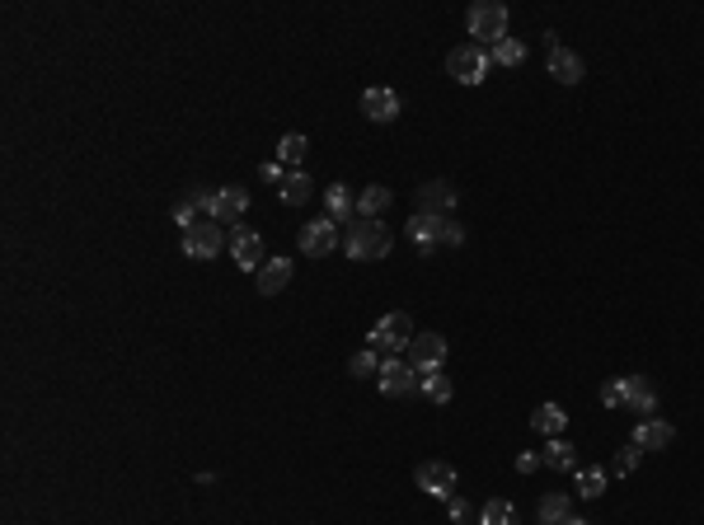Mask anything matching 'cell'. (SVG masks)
Wrapping results in <instances>:
<instances>
[{"label": "cell", "mask_w": 704, "mask_h": 525, "mask_svg": "<svg viewBox=\"0 0 704 525\" xmlns=\"http://www.w3.org/2000/svg\"><path fill=\"white\" fill-rule=\"evenodd\" d=\"M404 235L418 244V254L423 258H432L442 249V240H446V216H427V212H413L409 216V225H404Z\"/></svg>", "instance_id": "cell-7"}, {"label": "cell", "mask_w": 704, "mask_h": 525, "mask_svg": "<svg viewBox=\"0 0 704 525\" xmlns=\"http://www.w3.org/2000/svg\"><path fill=\"white\" fill-rule=\"evenodd\" d=\"M409 343H413V324H409L404 310L381 314L376 328H371V338H366V347H376V352H385V356H404Z\"/></svg>", "instance_id": "cell-3"}, {"label": "cell", "mask_w": 704, "mask_h": 525, "mask_svg": "<svg viewBox=\"0 0 704 525\" xmlns=\"http://www.w3.org/2000/svg\"><path fill=\"white\" fill-rule=\"evenodd\" d=\"M564 423H568V413L559 408V404H541V408L531 413V427L541 432V436H559V432H564Z\"/></svg>", "instance_id": "cell-23"}, {"label": "cell", "mask_w": 704, "mask_h": 525, "mask_svg": "<svg viewBox=\"0 0 704 525\" xmlns=\"http://www.w3.org/2000/svg\"><path fill=\"white\" fill-rule=\"evenodd\" d=\"M442 244H451V249H455V244H465V230L455 225V221H446V240H442Z\"/></svg>", "instance_id": "cell-36"}, {"label": "cell", "mask_w": 704, "mask_h": 525, "mask_svg": "<svg viewBox=\"0 0 704 525\" xmlns=\"http://www.w3.org/2000/svg\"><path fill=\"white\" fill-rule=\"evenodd\" d=\"M564 525H587V521H577V516H568V521H564Z\"/></svg>", "instance_id": "cell-37"}, {"label": "cell", "mask_w": 704, "mask_h": 525, "mask_svg": "<svg viewBox=\"0 0 704 525\" xmlns=\"http://www.w3.org/2000/svg\"><path fill=\"white\" fill-rule=\"evenodd\" d=\"M259 179H263V183H282V179H286V170H282L277 160H268L263 170H259Z\"/></svg>", "instance_id": "cell-35"}, {"label": "cell", "mask_w": 704, "mask_h": 525, "mask_svg": "<svg viewBox=\"0 0 704 525\" xmlns=\"http://www.w3.org/2000/svg\"><path fill=\"white\" fill-rule=\"evenodd\" d=\"M400 109H404L400 94H395V90H385V85H376V90H366V94H362V113H366L371 122H395Z\"/></svg>", "instance_id": "cell-15"}, {"label": "cell", "mask_w": 704, "mask_h": 525, "mask_svg": "<svg viewBox=\"0 0 704 525\" xmlns=\"http://www.w3.org/2000/svg\"><path fill=\"white\" fill-rule=\"evenodd\" d=\"M225 249V235H221V225L212 216H202L198 225L183 230V254H189L193 263H207V258H216Z\"/></svg>", "instance_id": "cell-6"}, {"label": "cell", "mask_w": 704, "mask_h": 525, "mask_svg": "<svg viewBox=\"0 0 704 525\" xmlns=\"http://www.w3.org/2000/svg\"><path fill=\"white\" fill-rule=\"evenodd\" d=\"M296 244H301V254H305V258H329V254L339 249V225L329 221V216H324V221H305Z\"/></svg>", "instance_id": "cell-9"}, {"label": "cell", "mask_w": 704, "mask_h": 525, "mask_svg": "<svg viewBox=\"0 0 704 525\" xmlns=\"http://www.w3.org/2000/svg\"><path fill=\"white\" fill-rule=\"evenodd\" d=\"M413 483H418V488H423L427 497H442V502H451V497H455V469H451V465H442V459H427V465H418Z\"/></svg>", "instance_id": "cell-11"}, {"label": "cell", "mask_w": 704, "mask_h": 525, "mask_svg": "<svg viewBox=\"0 0 704 525\" xmlns=\"http://www.w3.org/2000/svg\"><path fill=\"white\" fill-rule=\"evenodd\" d=\"M672 441H676V427L672 423H657V417H648V423L634 427V446L638 451H667Z\"/></svg>", "instance_id": "cell-19"}, {"label": "cell", "mask_w": 704, "mask_h": 525, "mask_svg": "<svg viewBox=\"0 0 704 525\" xmlns=\"http://www.w3.org/2000/svg\"><path fill=\"white\" fill-rule=\"evenodd\" d=\"M465 24H470L474 43L493 48V43H503V38H507V10L498 5V0H480V5H470Z\"/></svg>", "instance_id": "cell-2"}, {"label": "cell", "mask_w": 704, "mask_h": 525, "mask_svg": "<svg viewBox=\"0 0 704 525\" xmlns=\"http://www.w3.org/2000/svg\"><path fill=\"white\" fill-rule=\"evenodd\" d=\"M442 362H446V338H442V333H413L409 366L418 375H432V371H442Z\"/></svg>", "instance_id": "cell-8"}, {"label": "cell", "mask_w": 704, "mask_h": 525, "mask_svg": "<svg viewBox=\"0 0 704 525\" xmlns=\"http://www.w3.org/2000/svg\"><path fill=\"white\" fill-rule=\"evenodd\" d=\"M606 493V469H577V497H602Z\"/></svg>", "instance_id": "cell-30"}, {"label": "cell", "mask_w": 704, "mask_h": 525, "mask_svg": "<svg viewBox=\"0 0 704 525\" xmlns=\"http://www.w3.org/2000/svg\"><path fill=\"white\" fill-rule=\"evenodd\" d=\"M480 525H516V507H512L507 497H493V502H484Z\"/></svg>", "instance_id": "cell-27"}, {"label": "cell", "mask_w": 704, "mask_h": 525, "mask_svg": "<svg viewBox=\"0 0 704 525\" xmlns=\"http://www.w3.org/2000/svg\"><path fill=\"white\" fill-rule=\"evenodd\" d=\"M541 465H545V455H535V451H522V455H516V474H535Z\"/></svg>", "instance_id": "cell-34"}, {"label": "cell", "mask_w": 704, "mask_h": 525, "mask_svg": "<svg viewBox=\"0 0 704 525\" xmlns=\"http://www.w3.org/2000/svg\"><path fill=\"white\" fill-rule=\"evenodd\" d=\"M602 404L606 408H625V381H606L602 385Z\"/></svg>", "instance_id": "cell-33"}, {"label": "cell", "mask_w": 704, "mask_h": 525, "mask_svg": "<svg viewBox=\"0 0 704 525\" xmlns=\"http://www.w3.org/2000/svg\"><path fill=\"white\" fill-rule=\"evenodd\" d=\"M244 206H250V193H244L240 183H225L212 193V206H207V216H212L216 225H235L244 216Z\"/></svg>", "instance_id": "cell-10"}, {"label": "cell", "mask_w": 704, "mask_h": 525, "mask_svg": "<svg viewBox=\"0 0 704 525\" xmlns=\"http://www.w3.org/2000/svg\"><path fill=\"white\" fill-rule=\"evenodd\" d=\"M573 512H568V497L564 493H545L541 497V525H564Z\"/></svg>", "instance_id": "cell-25"}, {"label": "cell", "mask_w": 704, "mask_h": 525, "mask_svg": "<svg viewBox=\"0 0 704 525\" xmlns=\"http://www.w3.org/2000/svg\"><path fill=\"white\" fill-rule=\"evenodd\" d=\"M324 206H329V221L334 225H352L357 221V197H352V188L348 183H334L324 193Z\"/></svg>", "instance_id": "cell-18"}, {"label": "cell", "mask_w": 704, "mask_h": 525, "mask_svg": "<svg viewBox=\"0 0 704 525\" xmlns=\"http://www.w3.org/2000/svg\"><path fill=\"white\" fill-rule=\"evenodd\" d=\"M305 151H310V141H305L301 132H286V136L277 141V164H282V170H296V164L305 160Z\"/></svg>", "instance_id": "cell-24"}, {"label": "cell", "mask_w": 704, "mask_h": 525, "mask_svg": "<svg viewBox=\"0 0 704 525\" xmlns=\"http://www.w3.org/2000/svg\"><path fill=\"white\" fill-rule=\"evenodd\" d=\"M418 212L446 216V221H451V212H455V188H451L446 179H427V183L418 188Z\"/></svg>", "instance_id": "cell-14"}, {"label": "cell", "mask_w": 704, "mask_h": 525, "mask_svg": "<svg viewBox=\"0 0 704 525\" xmlns=\"http://www.w3.org/2000/svg\"><path fill=\"white\" fill-rule=\"evenodd\" d=\"M376 385H381L385 398H404V394H413V389H423V375L409 366V356H385Z\"/></svg>", "instance_id": "cell-5"}, {"label": "cell", "mask_w": 704, "mask_h": 525, "mask_svg": "<svg viewBox=\"0 0 704 525\" xmlns=\"http://www.w3.org/2000/svg\"><path fill=\"white\" fill-rule=\"evenodd\" d=\"M348 375H357V381H366V375H381V356H376V347H362L357 356L348 362Z\"/></svg>", "instance_id": "cell-29"}, {"label": "cell", "mask_w": 704, "mask_h": 525, "mask_svg": "<svg viewBox=\"0 0 704 525\" xmlns=\"http://www.w3.org/2000/svg\"><path fill=\"white\" fill-rule=\"evenodd\" d=\"M545 48H550V75L559 80V85H577V80L587 75L583 57L568 52V48H559V43H554V33H545Z\"/></svg>", "instance_id": "cell-12"}, {"label": "cell", "mask_w": 704, "mask_h": 525, "mask_svg": "<svg viewBox=\"0 0 704 525\" xmlns=\"http://www.w3.org/2000/svg\"><path fill=\"white\" fill-rule=\"evenodd\" d=\"M638 459H644V451H638L634 441H629V446H625V451L615 455V465H611V474H620V478H625V474H634V469H638Z\"/></svg>", "instance_id": "cell-31"}, {"label": "cell", "mask_w": 704, "mask_h": 525, "mask_svg": "<svg viewBox=\"0 0 704 525\" xmlns=\"http://www.w3.org/2000/svg\"><path fill=\"white\" fill-rule=\"evenodd\" d=\"M231 258H235V267H240V272H259V267L268 263L263 240L254 235V230H244V225H240L235 235H231Z\"/></svg>", "instance_id": "cell-13"}, {"label": "cell", "mask_w": 704, "mask_h": 525, "mask_svg": "<svg viewBox=\"0 0 704 525\" xmlns=\"http://www.w3.org/2000/svg\"><path fill=\"white\" fill-rule=\"evenodd\" d=\"M390 202H395V193H390V188H381V183H371L366 193L357 197V216H362V221H381V216L390 212Z\"/></svg>", "instance_id": "cell-21"}, {"label": "cell", "mask_w": 704, "mask_h": 525, "mask_svg": "<svg viewBox=\"0 0 704 525\" xmlns=\"http://www.w3.org/2000/svg\"><path fill=\"white\" fill-rule=\"evenodd\" d=\"M446 512H451L455 525H480V512H474L465 497H451V502H446Z\"/></svg>", "instance_id": "cell-32"}, {"label": "cell", "mask_w": 704, "mask_h": 525, "mask_svg": "<svg viewBox=\"0 0 704 525\" xmlns=\"http://www.w3.org/2000/svg\"><path fill=\"white\" fill-rule=\"evenodd\" d=\"M292 282V258H268L259 272H254V286L259 296H277V291Z\"/></svg>", "instance_id": "cell-17"}, {"label": "cell", "mask_w": 704, "mask_h": 525, "mask_svg": "<svg viewBox=\"0 0 704 525\" xmlns=\"http://www.w3.org/2000/svg\"><path fill=\"white\" fill-rule=\"evenodd\" d=\"M545 465H550V469H568V474H577V446H573V441H564V436H550Z\"/></svg>", "instance_id": "cell-22"}, {"label": "cell", "mask_w": 704, "mask_h": 525, "mask_svg": "<svg viewBox=\"0 0 704 525\" xmlns=\"http://www.w3.org/2000/svg\"><path fill=\"white\" fill-rule=\"evenodd\" d=\"M423 394L432 398V404H451L455 398V385H451V375H442V371H432V375H423Z\"/></svg>", "instance_id": "cell-26"}, {"label": "cell", "mask_w": 704, "mask_h": 525, "mask_svg": "<svg viewBox=\"0 0 704 525\" xmlns=\"http://www.w3.org/2000/svg\"><path fill=\"white\" fill-rule=\"evenodd\" d=\"M488 61H498V66H522V61H526V48L516 43V38H503V43H493Z\"/></svg>", "instance_id": "cell-28"}, {"label": "cell", "mask_w": 704, "mask_h": 525, "mask_svg": "<svg viewBox=\"0 0 704 525\" xmlns=\"http://www.w3.org/2000/svg\"><path fill=\"white\" fill-rule=\"evenodd\" d=\"M625 408L644 413V423H648V413H657V389L648 375H625Z\"/></svg>", "instance_id": "cell-16"}, {"label": "cell", "mask_w": 704, "mask_h": 525, "mask_svg": "<svg viewBox=\"0 0 704 525\" xmlns=\"http://www.w3.org/2000/svg\"><path fill=\"white\" fill-rule=\"evenodd\" d=\"M390 249H395V235L381 225V221H352L348 225V235H343V254L352 258V263H381Z\"/></svg>", "instance_id": "cell-1"}, {"label": "cell", "mask_w": 704, "mask_h": 525, "mask_svg": "<svg viewBox=\"0 0 704 525\" xmlns=\"http://www.w3.org/2000/svg\"><path fill=\"white\" fill-rule=\"evenodd\" d=\"M446 75L461 80V85H480V80L488 75V52H484L480 43L451 48V52H446Z\"/></svg>", "instance_id": "cell-4"}, {"label": "cell", "mask_w": 704, "mask_h": 525, "mask_svg": "<svg viewBox=\"0 0 704 525\" xmlns=\"http://www.w3.org/2000/svg\"><path fill=\"white\" fill-rule=\"evenodd\" d=\"M310 193H315V183H310V174H301V170H286V179L277 183V197L286 206H305Z\"/></svg>", "instance_id": "cell-20"}]
</instances>
